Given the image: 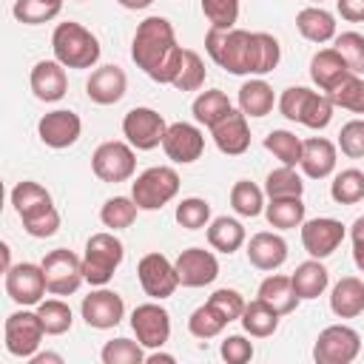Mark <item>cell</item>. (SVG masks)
<instances>
[{"label": "cell", "mask_w": 364, "mask_h": 364, "mask_svg": "<svg viewBox=\"0 0 364 364\" xmlns=\"http://www.w3.org/2000/svg\"><path fill=\"white\" fill-rule=\"evenodd\" d=\"M264 304H270L279 316H287L299 307V293L293 287V279L290 276H279V273H270L267 279H262L259 284V293H256Z\"/></svg>", "instance_id": "d4e9b609"}, {"label": "cell", "mask_w": 364, "mask_h": 364, "mask_svg": "<svg viewBox=\"0 0 364 364\" xmlns=\"http://www.w3.org/2000/svg\"><path fill=\"white\" fill-rule=\"evenodd\" d=\"M347 74H353V71L347 68L344 57H341L336 48H321V51H316L313 60H310V80H313L324 94H330Z\"/></svg>", "instance_id": "cb8c5ba5"}, {"label": "cell", "mask_w": 364, "mask_h": 364, "mask_svg": "<svg viewBox=\"0 0 364 364\" xmlns=\"http://www.w3.org/2000/svg\"><path fill=\"white\" fill-rule=\"evenodd\" d=\"M210 136L216 142V148L228 156H239L250 148V128H247V117L242 111H230L219 125L210 128Z\"/></svg>", "instance_id": "7402d4cb"}, {"label": "cell", "mask_w": 364, "mask_h": 364, "mask_svg": "<svg viewBox=\"0 0 364 364\" xmlns=\"http://www.w3.org/2000/svg\"><path fill=\"white\" fill-rule=\"evenodd\" d=\"M333 100L327 97V94H318V91H307V97H304V102H301V108H299V119L296 122H301V125H307V128H313V131H318V128H327L330 125V119H333Z\"/></svg>", "instance_id": "74e56055"}, {"label": "cell", "mask_w": 364, "mask_h": 364, "mask_svg": "<svg viewBox=\"0 0 364 364\" xmlns=\"http://www.w3.org/2000/svg\"><path fill=\"white\" fill-rule=\"evenodd\" d=\"M162 151L168 159H173L179 165H191L205 151V134L191 122H171L165 131V139H162Z\"/></svg>", "instance_id": "e0dca14e"}, {"label": "cell", "mask_w": 364, "mask_h": 364, "mask_svg": "<svg viewBox=\"0 0 364 364\" xmlns=\"http://www.w3.org/2000/svg\"><path fill=\"white\" fill-rule=\"evenodd\" d=\"M11 205H14V210H17L20 219H28V216H34V213L51 208L54 202H51V193H48L40 182L23 179V182H17V185L11 188Z\"/></svg>", "instance_id": "f1b7e54d"}, {"label": "cell", "mask_w": 364, "mask_h": 364, "mask_svg": "<svg viewBox=\"0 0 364 364\" xmlns=\"http://www.w3.org/2000/svg\"><path fill=\"white\" fill-rule=\"evenodd\" d=\"M327 97L333 100V105H338L344 111L364 114V80H361V74H347Z\"/></svg>", "instance_id": "ee69618b"}, {"label": "cell", "mask_w": 364, "mask_h": 364, "mask_svg": "<svg viewBox=\"0 0 364 364\" xmlns=\"http://www.w3.org/2000/svg\"><path fill=\"white\" fill-rule=\"evenodd\" d=\"M182 46L176 43L173 26L168 17H145L131 40V57L134 63L159 85H171L182 65Z\"/></svg>", "instance_id": "6da1fadb"}, {"label": "cell", "mask_w": 364, "mask_h": 364, "mask_svg": "<svg viewBox=\"0 0 364 364\" xmlns=\"http://www.w3.org/2000/svg\"><path fill=\"white\" fill-rule=\"evenodd\" d=\"M23 230H26L28 236H34V239H48V236H54V233L60 230V210L51 205V208H46V210H40V213L23 219Z\"/></svg>", "instance_id": "f5cc1de1"}, {"label": "cell", "mask_w": 364, "mask_h": 364, "mask_svg": "<svg viewBox=\"0 0 364 364\" xmlns=\"http://www.w3.org/2000/svg\"><path fill=\"white\" fill-rule=\"evenodd\" d=\"M46 3H63V0H46Z\"/></svg>", "instance_id": "be15d7a7"}, {"label": "cell", "mask_w": 364, "mask_h": 364, "mask_svg": "<svg viewBox=\"0 0 364 364\" xmlns=\"http://www.w3.org/2000/svg\"><path fill=\"white\" fill-rule=\"evenodd\" d=\"M202 11L213 28H233L239 20V0H202Z\"/></svg>", "instance_id": "f907efd6"}, {"label": "cell", "mask_w": 364, "mask_h": 364, "mask_svg": "<svg viewBox=\"0 0 364 364\" xmlns=\"http://www.w3.org/2000/svg\"><path fill=\"white\" fill-rule=\"evenodd\" d=\"M136 210H139V208H136L134 196H111V199L102 205L100 219H102V225L111 228V230H125V228L134 225Z\"/></svg>", "instance_id": "7bdbcfd3"}, {"label": "cell", "mask_w": 364, "mask_h": 364, "mask_svg": "<svg viewBox=\"0 0 364 364\" xmlns=\"http://www.w3.org/2000/svg\"><path fill=\"white\" fill-rule=\"evenodd\" d=\"M361 350V336L347 324H330L318 333L313 344V358L318 364H350Z\"/></svg>", "instance_id": "9c48e42d"}, {"label": "cell", "mask_w": 364, "mask_h": 364, "mask_svg": "<svg viewBox=\"0 0 364 364\" xmlns=\"http://www.w3.org/2000/svg\"><path fill=\"white\" fill-rule=\"evenodd\" d=\"M296 28L310 43H327L336 40V17L321 6H307L296 14Z\"/></svg>", "instance_id": "4316f807"}, {"label": "cell", "mask_w": 364, "mask_h": 364, "mask_svg": "<svg viewBox=\"0 0 364 364\" xmlns=\"http://www.w3.org/2000/svg\"><path fill=\"white\" fill-rule=\"evenodd\" d=\"M51 51H54V60L63 63L65 68H91L100 60V40L85 26L68 20L54 28Z\"/></svg>", "instance_id": "7a4b0ae2"}, {"label": "cell", "mask_w": 364, "mask_h": 364, "mask_svg": "<svg viewBox=\"0 0 364 364\" xmlns=\"http://www.w3.org/2000/svg\"><path fill=\"white\" fill-rule=\"evenodd\" d=\"M165 131H168L165 117H162L159 111L148 108V105L131 108V111L122 117V134H125V139H128L136 151H154L156 145H162Z\"/></svg>", "instance_id": "30bf717a"}, {"label": "cell", "mask_w": 364, "mask_h": 364, "mask_svg": "<svg viewBox=\"0 0 364 364\" xmlns=\"http://www.w3.org/2000/svg\"><path fill=\"white\" fill-rule=\"evenodd\" d=\"M43 336H46V327H43L37 310L23 307V310L11 313L3 324V338H6L3 344H6L9 355H14V358H31L37 353Z\"/></svg>", "instance_id": "52a82bcc"}, {"label": "cell", "mask_w": 364, "mask_h": 364, "mask_svg": "<svg viewBox=\"0 0 364 364\" xmlns=\"http://www.w3.org/2000/svg\"><path fill=\"white\" fill-rule=\"evenodd\" d=\"M179 193V173L168 165H154L136 176L131 185V196L139 210H159Z\"/></svg>", "instance_id": "5b68a950"}, {"label": "cell", "mask_w": 364, "mask_h": 364, "mask_svg": "<svg viewBox=\"0 0 364 364\" xmlns=\"http://www.w3.org/2000/svg\"><path fill=\"white\" fill-rule=\"evenodd\" d=\"M173 264H176V276H179L182 287H205V284L216 282V276H219V262L205 247L182 250Z\"/></svg>", "instance_id": "ac0fdd59"}, {"label": "cell", "mask_w": 364, "mask_h": 364, "mask_svg": "<svg viewBox=\"0 0 364 364\" xmlns=\"http://www.w3.org/2000/svg\"><path fill=\"white\" fill-rule=\"evenodd\" d=\"M208 301L228 318V321H236L239 316H242V310H245V299H242V293L239 290H233V287H219V290H213L210 296H208Z\"/></svg>", "instance_id": "db71d44e"}, {"label": "cell", "mask_w": 364, "mask_h": 364, "mask_svg": "<svg viewBox=\"0 0 364 364\" xmlns=\"http://www.w3.org/2000/svg\"><path fill=\"white\" fill-rule=\"evenodd\" d=\"M282 60V46L267 31H250V74H270Z\"/></svg>", "instance_id": "4dcf8cb0"}, {"label": "cell", "mask_w": 364, "mask_h": 364, "mask_svg": "<svg viewBox=\"0 0 364 364\" xmlns=\"http://www.w3.org/2000/svg\"><path fill=\"white\" fill-rule=\"evenodd\" d=\"M122 9H131V11H139V9H148L154 0H117Z\"/></svg>", "instance_id": "91938a15"}, {"label": "cell", "mask_w": 364, "mask_h": 364, "mask_svg": "<svg viewBox=\"0 0 364 364\" xmlns=\"http://www.w3.org/2000/svg\"><path fill=\"white\" fill-rule=\"evenodd\" d=\"M293 287H296V293H299V299L301 301H310V299H318L324 290H327V284H330V273H327V267L321 264V259H307V262H301L296 270H293Z\"/></svg>", "instance_id": "83f0119b"}, {"label": "cell", "mask_w": 364, "mask_h": 364, "mask_svg": "<svg viewBox=\"0 0 364 364\" xmlns=\"http://www.w3.org/2000/svg\"><path fill=\"white\" fill-rule=\"evenodd\" d=\"M136 276L139 284L145 290V296L162 301L168 296H173V290L179 287V276H176V264L165 256V253H145L136 264Z\"/></svg>", "instance_id": "8fae6325"}, {"label": "cell", "mask_w": 364, "mask_h": 364, "mask_svg": "<svg viewBox=\"0 0 364 364\" xmlns=\"http://www.w3.org/2000/svg\"><path fill=\"white\" fill-rule=\"evenodd\" d=\"M28 85H31L34 97L43 100V102H57V100H63L65 91H68L65 65L57 63V60H40V63H34L31 77H28Z\"/></svg>", "instance_id": "ffe728a7"}, {"label": "cell", "mask_w": 364, "mask_h": 364, "mask_svg": "<svg viewBox=\"0 0 364 364\" xmlns=\"http://www.w3.org/2000/svg\"><path fill=\"white\" fill-rule=\"evenodd\" d=\"M176 222L185 228V230H199V228H208L210 225V205L199 196H188L176 205Z\"/></svg>", "instance_id": "c3c4849f"}, {"label": "cell", "mask_w": 364, "mask_h": 364, "mask_svg": "<svg viewBox=\"0 0 364 364\" xmlns=\"http://www.w3.org/2000/svg\"><path fill=\"white\" fill-rule=\"evenodd\" d=\"M230 208L239 213V216H259L264 210V191L259 185H253L250 179H239L233 188H230Z\"/></svg>", "instance_id": "ab89813d"}, {"label": "cell", "mask_w": 364, "mask_h": 364, "mask_svg": "<svg viewBox=\"0 0 364 364\" xmlns=\"http://www.w3.org/2000/svg\"><path fill=\"white\" fill-rule=\"evenodd\" d=\"M273 102H276L273 88H270L264 80L256 77V80L242 82V88H239V111H242L245 117H253V119L267 117V114L273 111Z\"/></svg>", "instance_id": "1f68e13d"}, {"label": "cell", "mask_w": 364, "mask_h": 364, "mask_svg": "<svg viewBox=\"0 0 364 364\" xmlns=\"http://www.w3.org/2000/svg\"><path fill=\"white\" fill-rule=\"evenodd\" d=\"M205 77H208V68H205V60L193 51V48H185L182 51V65H179V74L176 80L171 82L176 91H196L205 85Z\"/></svg>", "instance_id": "f6af8a7d"}, {"label": "cell", "mask_w": 364, "mask_h": 364, "mask_svg": "<svg viewBox=\"0 0 364 364\" xmlns=\"http://www.w3.org/2000/svg\"><path fill=\"white\" fill-rule=\"evenodd\" d=\"M0 250H3V273H6V270L11 267V250H9V245H6V242L0 245Z\"/></svg>", "instance_id": "6125c7cd"}, {"label": "cell", "mask_w": 364, "mask_h": 364, "mask_svg": "<svg viewBox=\"0 0 364 364\" xmlns=\"http://www.w3.org/2000/svg\"><path fill=\"white\" fill-rule=\"evenodd\" d=\"M82 134V119L68 111V108H57V111H48L40 117L37 122V136L43 145L54 148V151H63V148H71Z\"/></svg>", "instance_id": "5bb4252c"}, {"label": "cell", "mask_w": 364, "mask_h": 364, "mask_svg": "<svg viewBox=\"0 0 364 364\" xmlns=\"http://www.w3.org/2000/svg\"><path fill=\"white\" fill-rule=\"evenodd\" d=\"M313 3H324V0H313Z\"/></svg>", "instance_id": "e7e4bbea"}, {"label": "cell", "mask_w": 364, "mask_h": 364, "mask_svg": "<svg viewBox=\"0 0 364 364\" xmlns=\"http://www.w3.org/2000/svg\"><path fill=\"white\" fill-rule=\"evenodd\" d=\"M191 111H193V119H196L199 125L213 128V125H219V122L233 111V105H230V100H228L225 91L210 88V91H202V94L193 100Z\"/></svg>", "instance_id": "836d02e7"}, {"label": "cell", "mask_w": 364, "mask_h": 364, "mask_svg": "<svg viewBox=\"0 0 364 364\" xmlns=\"http://www.w3.org/2000/svg\"><path fill=\"white\" fill-rule=\"evenodd\" d=\"M247 262L256 267V270H279L284 262H287V242L279 236V233H270V230H259L250 236L247 242Z\"/></svg>", "instance_id": "44dd1931"}, {"label": "cell", "mask_w": 364, "mask_h": 364, "mask_svg": "<svg viewBox=\"0 0 364 364\" xmlns=\"http://www.w3.org/2000/svg\"><path fill=\"white\" fill-rule=\"evenodd\" d=\"M228 324H230V321H228L210 301L199 304V307L188 316V330H191V336H193V338H202V341L216 338Z\"/></svg>", "instance_id": "d590c367"}, {"label": "cell", "mask_w": 364, "mask_h": 364, "mask_svg": "<svg viewBox=\"0 0 364 364\" xmlns=\"http://www.w3.org/2000/svg\"><path fill=\"white\" fill-rule=\"evenodd\" d=\"M330 310L338 318H355L364 313V282L355 276H344L333 284L330 293Z\"/></svg>", "instance_id": "484cf974"}, {"label": "cell", "mask_w": 364, "mask_h": 364, "mask_svg": "<svg viewBox=\"0 0 364 364\" xmlns=\"http://www.w3.org/2000/svg\"><path fill=\"white\" fill-rule=\"evenodd\" d=\"M125 88H128V77H125V71L119 65H100L85 80V94L97 105L119 102L125 97Z\"/></svg>", "instance_id": "d6986e66"}, {"label": "cell", "mask_w": 364, "mask_h": 364, "mask_svg": "<svg viewBox=\"0 0 364 364\" xmlns=\"http://www.w3.org/2000/svg\"><path fill=\"white\" fill-rule=\"evenodd\" d=\"M301 145H304V139H299L293 131H284V128H276L264 136V148L282 165H293V168L301 162Z\"/></svg>", "instance_id": "f35d334b"}, {"label": "cell", "mask_w": 364, "mask_h": 364, "mask_svg": "<svg viewBox=\"0 0 364 364\" xmlns=\"http://www.w3.org/2000/svg\"><path fill=\"white\" fill-rule=\"evenodd\" d=\"M46 273H43V264H34V262H20V264H11L6 270V293L14 304L20 307H31V304H40L43 296H46Z\"/></svg>", "instance_id": "4fadbf2b"}, {"label": "cell", "mask_w": 364, "mask_h": 364, "mask_svg": "<svg viewBox=\"0 0 364 364\" xmlns=\"http://www.w3.org/2000/svg\"><path fill=\"white\" fill-rule=\"evenodd\" d=\"M264 193L270 199H282V196H301L304 193V182L301 176L296 173L293 165H282V168H273L264 179Z\"/></svg>", "instance_id": "b9f144b4"}, {"label": "cell", "mask_w": 364, "mask_h": 364, "mask_svg": "<svg viewBox=\"0 0 364 364\" xmlns=\"http://www.w3.org/2000/svg\"><path fill=\"white\" fill-rule=\"evenodd\" d=\"M91 171H94L97 179L111 182V185L131 179L134 171H136L134 145H131V142H119V139L102 142V145L91 154Z\"/></svg>", "instance_id": "ba28073f"}, {"label": "cell", "mask_w": 364, "mask_h": 364, "mask_svg": "<svg viewBox=\"0 0 364 364\" xmlns=\"http://www.w3.org/2000/svg\"><path fill=\"white\" fill-rule=\"evenodd\" d=\"M239 321H242L245 333L253 336V338H267V336H273L279 330V313L270 304H264L259 296L245 304Z\"/></svg>", "instance_id": "f546056e"}, {"label": "cell", "mask_w": 364, "mask_h": 364, "mask_svg": "<svg viewBox=\"0 0 364 364\" xmlns=\"http://www.w3.org/2000/svg\"><path fill=\"white\" fill-rule=\"evenodd\" d=\"M28 361L31 364H63V355L60 353H34Z\"/></svg>", "instance_id": "680465c9"}, {"label": "cell", "mask_w": 364, "mask_h": 364, "mask_svg": "<svg viewBox=\"0 0 364 364\" xmlns=\"http://www.w3.org/2000/svg\"><path fill=\"white\" fill-rule=\"evenodd\" d=\"M336 145L324 136H310L301 145V162L299 168L304 171V176L310 179H327L336 171Z\"/></svg>", "instance_id": "603a6c76"}, {"label": "cell", "mask_w": 364, "mask_h": 364, "mask_svg": "<svg viewBox=\"0 0 364 364\" xmlns=\"http://www.w3.org/2000/svg\"><path fill=\"white\" fill-rule=\"evenodd\" d=\"M80 313H82V321H85L88 327H94V330H111V327H117V324L122 321V316H125V301H122L119 293L100 287V290H91V293L82 299Z\"/></svg>", "instance_id": "2e32d148"}, {"label": "cell", "mask_w": 364, "mask_h": 364, "mask_svg": "<svg viewBox=\"0 0 364 364\" xmlns=\"http://www.w3.org/2000/svg\"><path fill=\"white\" fill-rule=\"evenodd\" d=\"M245 228L239 219L233 216H216L210 225H208V245L219 253H236L242 245H245Z\"/></svg>", "instance_id": "d6a6232c"}, {"label": "cell", "mask_w": 364, "mask_h": 364, "mask_svg": "<svg viewBox=\"0 0 364 364\" xmlns=\"http://www.w3.org/2000/svg\"><path fill=\"white\" fill-rule=\"evenodd\" d=\"M219 355L228 361V364H245L253 358V344L245 338V336H228L219 347Z\"/></svg>", "instance_id": "11a10c76"}, {"label": "cell", "mask_w": 364, "mask_h": 364, "mask_svg": "<svg viewBox=\"0 0 364 364\" xmlns=\"http://www.w3.org/2000/svg\"><path fill=\"white\" fill-rule=\"evenodd\" d=\"M125 247L114 233H94L85 242V253H82V273L85 282L94 287H105L114 276V270L122 264Z\"/></svg>", "instance_id": "277c9868"}, {"label": "cell", "mask_w": 364, "mask_h": 364, "mask_svg": "<svg viewBox=\"0 0 364 364\" xmlns=\"http://www.w3.org/2000/svg\"><path fill=\"white\" fill-rule=\"evenodd\" d=\"M333 48L344 57V63H347V68L353 74H364V34L341 31V34H336V46Z\"/></svg>", "instance_id": "681fc988"}, {"label": "cell", "mask_w": 364, "mask_h": 364, "mask_svg": "<svg viewBox=\"0 0 364 364\" xmlns=\"http://www.w3.org/2000/svg\"><path fill=\"white\" fill-rule=\"evenodd\" d=\"M37 316L46 327V336H63L74 324V313L63 299H46L37 304Z\"/></svg>", "instance_id": "60d3db41"}, {"label": "cell", "mask_w": 364, "mask_h": 364, "mask_svg": "<svg viewBox=\"0 0 364 364\" xmlns=\"http://www.w3.org/2000/svg\"><path fill=\"white\" fill-rule=\"evenodd\" d=\"M63 3H46V0H14L11 14L23 23V26H40L48 23L60 14Z\"/></svg>", "instance_id": "bcb514c9"}, {"label": "cell", "mask_w": 364, "mask_h": 364, "mask_svg": "<svg viewBox=\"0 0 364 364\" xmlns=\"http://www.w3.org/2000/svg\"><path fill=\"white\" fill-rule=\"evenodd\" d=\"M350 239H353V262L355 267L364 273V216H358L350 228Z\"/></svg>", "instance_id": "9f6ffc18"}, {"label": "cell", "mask_w": 364, "mask_h": 364, "mask_svg": "<svg viewBox=\"0 0 364 364\" xmlns=\"http://www.w3.org/2000/svg\"><path fill=\"white\" fill-rule=\"evenodd\" d=\"M43 273H46V287L51 296H71L80 290V284L85 282L82 273V259L74 250L57 247L51 253L43 256Z\"/></svg>", "instance_id": "8992f818"}, {"label": "cell", "mask_w": 364, "mask_h": 364, "mask_svg": "<svg viewBox=\"0 0 364 364\" xmlns=\"http://www.w3.org/2000/svg\"><path fill=\"white\" fill-rule=\"evenodd\" d=\"M100 358H102V364H142L145 361V350H142L139 341L114 338V341H105Z\"/></svg>", "instance_id": "7dc6e473"}, {"label": "cell", "mask_w": 364, "mask_h": 364, "mask_svg": "<svg viewBox=\"0 0 364 364\" xmlns=\"http://www.w3.org/2000/svg\"><path fill=\"white\" fill-rule=\"evenodd\" d=\"M145 361H148V364H156V361H165V364H173L176 358H173V355H168V353H159V350H154L151 355H145Z\"/></svg>", "instance_id": "94428289"}, {"label": "cell", "mask_w": 364, "mask_h": 364, "mask_svg": "<svg viewBox=\"0 0 364 364\" xmlns=\"http://www.w3.org/2000/svg\"><path fill=\"white\" fill-rule=\"evenodd\" d=\"M338 148L350 159H364V119H350L341 125Z\"/></svg>", "instance_id": "816d5d0a"}, {"label": "cell", "mask_w": 364, "mask_h": 364, "mask_svg": "<svg viewBox=\"0 0 364 364\" xmlns=\"http://www.w3.org/2000/svg\"><path fill=\"white\" fill-rule=\"evenodd\" d=\"M205 51L228 74H236V77L250 74V31L236 26L233 28L210 26L205 34Z\"/></svg>", "instance_id": "3957f363"}, {"label": "cell", "mask_w": 364, "mask_h": 364, "mask_svg": "<svg viewBox=\"0 0 364 364\" xmlns=\"http://www.w3.org/2000/svg\"><path fill=\"white\" fill-rule=\"evenodd\" d=\"M330 196L338 205H355L364 199V171L358 168H344L333 176L330 182Z\"/></svg>", "instance_id": "8d00e7d4"}, {"label": "cell", "mask_w": 364, "mask_h": 364, "mask_svg": "<svg viewBox=\"0 0 364 364\" xmlns=\"http://www.w3.org/2000/svg\"><path fill=\"white\" fill-rule=\"evenodd\" d=\"M336 11L347 23H364V0H336Z\"/></svg>", "instance_id": "6f0895ef"}, {"label": "cell", "mask_w": 364, "mask_h": 364, "mask_svg": "<svg viewBox=\"0 0 364 364\" xmlns=\"http://www.w3.org/2000/svg\"><path fill=\"white\" fill-rule=\"evenodd\" d=\"M264 216L273 228L279 230H293L301 228L304 222V202L301 196H282V199H270L264 205Z\"/></svg>", "instance_id": "e575fe53"}, {"label": "cell", "mask_w": 364, "mask_h": 364, "mask_svg": "<svg viewBox=\"0 0 364 364\" xmlns=\"http://www.w3.org/2000/svg\"><path fill=\"white\" fill-rule=\"evenodd\" d=\"M131 330H134V336L142 347L159 350L171 338V316L162 304H156V299L145 301V304H136L134 313H131Z\"/></svg>", "instance_id": "7c38bea8"}, {"label": "cell", "mask_w": 364, "mask_h": 364, "mask_svg": "<svg viewBox=\"0 0 364 364\" xmlns=\"http://www.w3.org/2000/svg\"><path fill=\"white\" fill-rule=\"evenodd\" d=\"M344 242V225L333 216H318V219H304L301 222V245L313 259H327L338 250Z\"/></svg>", "instance_id": "9a60e30c"}]
</instances>
